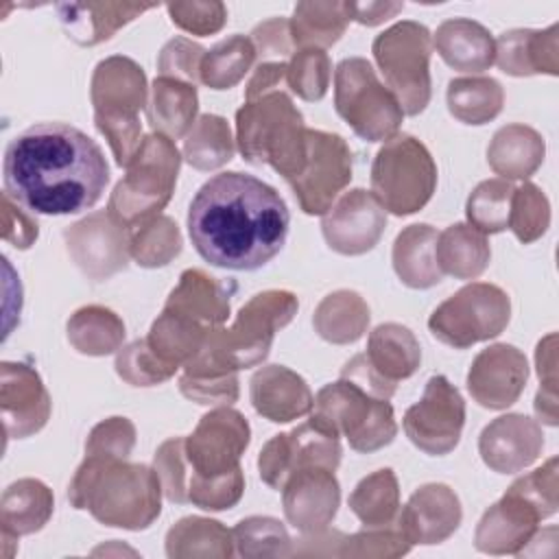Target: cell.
<instances>
[{
	"instance_id": "obj_6",
	"label": "cell",
	"mask_w": 559,
	"mask_h": 559,
	"mask_svg": "<svg viewBox=\"0 0 559 559\" xmlns=\"http://www.w3.org/2000/svg\"><path fill=\"white\" fill-rule=\"evenodd\" d=\"M148 96L146 74L131 57L111 55L96 63L90 81L94 122L120 168H127L142 144L140 111L146 109Z\"/></svg>"
},
{
	"instance_id": "obj_45",
	"label": "cell",
	"mask_w": 559,
	"mask_h": 559,
	"mask_svg": "<svg viewBox=\"0 0 559 559\" xmlns=\"http://www.w3.org/2000/svg\"><path fill=\"white\" fill-rule=\"evenodd\" d=\"M181 231L166 214H155L129 227L131 258L144 269L166 266L181 253Z\"/></svg>"
},
{
	"instance_id": "obj_22",
	"label": "cell",
	"mask_w": 559,
	"mask_h": 559,
	"mask_svg": "<svg viewBox=\"0 0 559 559\" xmlns=\"http://www.w3.org/2000/svg\"><path fill=\"white\" fill-rule=\"evenodd\" d=\"M282 504L288 524L310 535L328 528L341 504V487L334 469L304 467L282 487Z\"/></svg>"
},
{
	"instance_id": "obj_26",
	"label": "cell",
	"mask_w": 559,
	"mask_h": 559,
	"mask_svg": "<svg viewBox=\"0 0 559 559\" xmlns=\"http://www.w3.org/2000/svg\"><path fill=\"white\" fill-rule=\"evenodd\" d=\"M498 68L511 76L559 74V24L544 31L511 28L496 39Z\"/></svg>"
},
{
	"instance_id": "obj_9",
	"label": "cell",
	"mask_w": 559,
	"mask_h": 559,
	"mask_svg": "<svg viewBox=\"0 0 559 559\" xmlns=\"http://www.w3.org/2000/svg\"><path fill=\"white\" fill-rule=\"evenodd\" d=\"M384 85L395 94L404 116H417L430 103V31L413 20H402L380 33L371 44Z\"/></svg>"
},
{
	"instance_id": "obj_14",
	"label": "cell",
	"mask_w": 559,
	"mask_h": 559,
	"mask_svg": "<svg viewBox=\"0 0 559 559\" xmlns=\"http://www.w3.org/2000/svg\"><path fill=\"white\" fill-rule=\"evenodd\" d=\"M306 166L299 177L288 181V186L306 214L323 216L352 181L354 157L338 133L321 129L306 131Z\"/></svg>"
},
{
	"instance_id": "obj_8",
	"label": "cell",
	"mask_w": 559,
	"mask_h": 559,
	"mask_svg": "<svg viewBox=\"0 0 559 559\" xmlns=\"http://www.w3.org/2000/svg\"><path fill=\"white\" fill-rule=\"evenodd\" d=\"M437 188V164L430 151L413 135L386 140L371 164V194L395 216L419 212Z\"/></svg>"
},
{
	"instance_id": "obj_57",
	"label": "cell",
	"mask_w": 559,
	"mask_h": 559,
	"mask_svg": "<svg viewBox=\"0 0 559 559\" xmlns=\"http://www.w3.org/2000/svg\"><path fill=\"white\" fill-rule=\"evenodd\" d=\"M183 397L203 406H231L238 400V373L221 378H194L183 373L179 378Z\"/></svg>"
},
{
	"instance_id": "obj_43",
	"label": "cell",
	"mask_w": 559,
	"mask_h": 559,
	"mask_svg": "<svg viewBox=\"0 0 559 559\" xmlns=\"http://www.w3.org/2000/svg\"><path fill=\"white\" fill-rule=\"evenodd\" d=\"M347 504L362 526H382L395 522L400 511L397 476L389 467L371 472L354 487Z\"/></svg>"
},
{
	"instance_id": "obj_24",
	"label": "cell",
	"mask_w": 559,
	"mask_h": 559,
	"mask_svg": "<svg viewBox=\"0 0 559 559\" xmlns=\"http://www.w3.org/2000/svg\"><path fill=\"white\" fill-rule=\"evenodd\" d=\"M461 520V500L454 489L443 483H428L415 489L395 518L411 546L445 542L459 528Z\"/></svg>"
},
{
	"instance_id": "obj_62",
	"label": "cell",
	"mask_w": 559,
	"mask_h": 559,
	"mask_svg": "<svg viewBox=\"0 0 559 559\" xmlns=\"http://www.w3.org/2000/svg\"><path fill=\"white\" fill-rule=\"evenodd\" d=\"M404 9V2H345V11L349 22H358L362 26H378Z\"/></svg>"
},
{
	"instance_id": "obj_48",
	"label": "cell",
	"mask_w": 559,
	"mask_h": 559,
	"mask_svg": "<svg viewBox=\"0 0 559 559\" xmlns=\"http://www.w3.org/2000/svg\"><path fill=\"white\" fill-rule=\"evenodd\" d=\"M186 502L203 509V511H225L240 502L245 491V474L242 467H236L221 476H199L186 465Z\"/></svg>"
},
{
	"instance_id": "obj_3",
	"label": "cell",
	"mask_w": 559,
	"mask_h": 559,
	"mask_svg": "<svg viewBox=\"0 0 559 559\" xmlns=\"http://www.w3.org/2000/svg\"><path fill=\"white\" fill-rule=\"evenodd\" d=\"M162 483L153 467L85 454L76 467L68 500L79 511H90L105 526L144 531L162 513Z\"/></svg>"
},
{
	"instance_id": "obj_37",
	"label": "cell",
	"mask_w": 559,
	"mask_h": 559,
	"mask_svg": "<svg viewBox=\"0 0 559 559\" xmlns=\"http://www.w3.org/2000/svg\"><path fill=\"white\" fill-rule=\"evenodd\" d=\"M437 264L456 280H476L491 260L487 236L469 223H454L437 236Z\"/></svg>"
},
{
	"instance_id": "obj_39",
	"label": "cell",
	"mask_w": 559,
	"mask_h": 559,
	"mask_svg": "<svg viewBox=\"0 0 559 559\" xmlns=\"http://www.w3.org/2000/svg\"><path fill=\"white\" fill-rule=\"evenodd\" d=\"M349 24L345 2H319L306 0L297 2L293 17L288 20L290 37L295 48H330L341 39Z\"/></svg>"
},
{
	"instance_id": "obj_55",
	"label": "cell",
	"mask_w": 559,
	"mask_h": 559,
	"mask_svg": "<svg viewBox=\"0 0 559 559\" xmlns=\"http://www.w3.org/2000/svg\"><path fill=\"white\" fill-rule=\"evenodd\" d=\"M205 48L188 37H173L164 44L157 57L159 76H173L188 83H201L199 70L203 61Z\"/></svg>"
},
{
	"instance_id": "obj_23",
	"label": "cell",
	"mask_w": 559,
	"mask_h": 559,
	"mask_svg": "<svg viewBox=\"0 0 559 559\" xmlns=\"http://www.w3.org/2000/svg\"><path fill=\"white\" fill-rule=\"evenodd\" d=\"M542 448V426L524 413H507L491 419L478 437L483 463L498 474L522 472L539 459Z\"/></svg>"
},
{
	"instance_id": "obj_38",
	"label": "cell",
	"mask_w": 559,
	"mask_h": 559,
	"mask_svg": "<svg viewBox=\"0 0 559 559\" xmlns=\"http://www.w3.org/2000/svg\"><path fill=\"white\" fill-rule=\"evenodd\" d=\"M70 345L83 356H107L122 347L124 323L122 319L98 304L74 310L66 323Z\"/></svg>"
},
{
	"instance_id": "obj_29",
	"label": "cell",
	"mask_w": 559,
	"mask_h": 559,
	"mask_svg": "<svg viewBox=\"0 0 559 559\" xmlns=\"http://www.w3.org/2000/svg\"><path fill=\"white\" fill-rule=\"evenodd\" d=\"M432 48L450 68L469 74L489 70L496 59V39L480 22L469 17L441 22L432 35Z\"/></svg>"
},
{
	"instance_id": "obj_18",
	"label": "cell",
	"mask_w": 559,
	"mask_h": 559,
	"mask_svg": "<svg viewBox=\"0 0 559 559\" xmlns=\"http://www.w3.org/2000/svg\"><path fill=\"white\" fill-rule=\"evenodd\" d=\"M63 240L74 264L94 282L109 280L127 269L129 227H124L107 210L87 214L63 229Z\"/></svg>"
},
{
	"instance_id": "obj_19",
	"label": "cell",
	"mask_w": 559,
	"mask_h": 559,
	"mask_svg": "<svg viewBox=\"0 0 559 559\" xmlns=\"http://www.w3.org/2000/svg\"><path fill=\"white\" fill-rule=\"evenodd\" d=\"M384 207L362 188L343 192L321 221L328 247L341 255H362L371 251L384 234Z\"/></svg>"
},
{
	"instance_id": "obj_47",
	"label": "cell",
	"mask_w": 559,
	"mask_h": 559,
	"mask_svg": "<svg viewBox=\"0 0 559 559\" xmlns=\"http://www.w3.org/2000/svg\"><path fill=\"white\" fill-rule=\"evenodd\" d=\"M236 552L245 559L258 557H290L293 539L284 524L269 515H251L240 520L234 531Z\"/></svg>"
},
{
	"instance_id": "obj_11",
	"label": "cell",
	"mask_w": 559,
	"mask_h": 559,
	"mask_svg": "<svg viewBox=\"0 0 559 559\" xmlns=\"http://www.w3.org/2000/svg\"><path fill=\"white\" fill-rule=\"evenodd\" d=\"M509 319V295L496 284L472 282L432 310L428 330L437 341L454 349H465L502 334Z\"/></svg>"
},
{
	"instance_id": "obj_50",
	"label": "cell",
	"mask_w": 559,
	"mask_h": 559,
	"mask_svg": "<svg viewBox=\"0 0 559 559\" xmlns=\"http://www.w3.org/2000/svg\"><path fill=\"white\" fill-rule=\"evenodd\" d=\"M550 225V203L546 194L531 181H524L513 190L509 229L522 245L535 242L546 234Z\"/></svg>"
},
{
	"instance_id": "obj_58",
	"label": "cell",
	"mask_w": 559,
	"mask_h": 559,
	"mask_svg": "<svg viewBox=\"0 0 559 559\" xmlns=\"http://www.w3.org/2000/svg\"><path fill=\"white\" fill-rule=\"evenodd\" d=\"M251 41L255 48V57H260V63L264 61H286V57L293 55V37L288 20L284 17H271L260 22L251 31Z\"/></svg>"
},
{
	"instance_id": "obj_25",
	"label": "cell",
	"mask_w": 559,
	"mask_h": 559,
	"mask_svg": "<svg viewBox=\"0 0 559 559\" xmlns=\"http://www.w3.org/2000/svg\"><path fill=\"white\" fill-rule=\"evenodd\" d=\"M249 397L258 415L273 424H288L312 413L314 395L308 382L284 365L260 367L249 382Z\"/></svg>"
},
{
	"instance_id": "obj_32",
	"label": "cell",
	"mask_w": 559,
	"mask_h": 559,
	"mask_svg": "<svg viewBox=\"0 0 559 559\" xmlns=\"http://www.w3.org/2000/svg\"><path fill=\"white\" fill-rule=\"evenodd\" d=\"M437 229L428 223L404 227L393 242V271L408 288H432L441 282L443 273L437 264Z\"/></svg>"
},
{
	"instance_id": "obj_40",
	"label": "cell",
	"mask_w": 559,
	"mask_h": 559,
	"mask_svg": "<svg viewBox=\"0 0 559 559\" xmlns=\"http://www.w3.org/2000/svg\"><path fill=\"white\" fill-rule=\"evenodd\" d=\"M448 111L463 124H485L504 105V90L491 76H461L448 83Z\"/></svg>"
},
{
	"instance_id": "obj_2",
	"label": "cell",
	"mask_w": 559,
	"mask_h": 559,
	"mask_svg": "<svg viewBox=\"0 0 559 559\" xmlns=\"http://www.w3.org/2000/svg\"><path fill=\"white\" fill-rule=\"evenodd\" d=\"M2 179L4 192L33 214H79L103 197L109 164L81 129L39 122L9 142Z\"/></svg>"
},
{
	"instance_id": "obj_41",
	"label": "cell",
	"mask_w": 559,
	"mask_h": 559,
	"mask_svg": "<svg viewBox=\"0 0 559 559\" xmlns=\"http://www.w3.org/2000/svg\"><path fill=\"white\" fill-rule=\"evenodd\" d=\"M236 151V138L223 116L203 114L183 138V159L197 170H216L225 166Z\"/></svg>"
},
{
	"instance_id": "obj_34",
	"label": "cell",
	"mask_w": 559,
	"mask_h": 559,
	"mask_svg": "<svg viewBox=\"0 0 559 559\" xmlns=\"http://www.w3.org/2000/svg\"><path fill=\"white\" fill-rule=\"evenodd\" d=\"M365 356L378 373L397 384L419 369L421 347L406 325L389 321L369 332Z\"/></svg>"
},
{
	"instance_id": "obj_44",
	"label": "cell",
	"mask_w": 559,
	"mask_h": 559,
	"mask_svg": "<svg viewBox=\"0 0 559 559\" xmlns=\"http://www.w3.org/2000/svg\"><path fill=\"white\" fill-rule=\"evenodd\" d=\"M207 330L210 328L188 317L162 310V314L153 321L146 341L162 360L183 367L201 349Z\"/></svg>"
},
{
	"instance_id": "obj_13",
	"label": "cell",
	"mask_w": 559,
	"mask_h": 559,
	"mask_svg": "<svg viewBox=\"0 0 559 559\" xmlns=\"http://www.w3.org/2000/svg\"><path fill=\"white\" fill-rule=\"evenodd\" d=\"M341 435L321 417L310 415L288 432L271 437L258 456L260 478L271 489H282L290 474L304 467L336 469L341 463Z\"/></svg>"
},
{
	"instance_id": "obj_54",
	"label": "cell",
	"mask_w": 559,
	"mask_h": 559,
	"mask_svg": "<svg viewBox=\"0 0 559 559\" xmlns=\"http://www.w3.org/2000/svg\"><path fill=\"white\" fill-rule=\"evenodd\" d=\"M168 17L175 26L190 35H214L227 22V7L223 2H168Z\"/></svg>"
},
{
	"instance_id": "obj_31",
	"label": "cell",
	"mask_w": 559,
	"mask_h": 559,
	"mask_svg": "<svg viewBox=\"0 0 559 559\" xmlns=\"http://www.w3.org/2000/svg\"><path fill=\"white\" fill-rule=\"evenodd\" d=\"M544 155V138L533 127L520 122L500 127L487 146L489 168L507 181L528 179L542 166Z\"/></svg>"
},
{
	"instance_id": "obj_49",
	"label": "cell",
	"mask_w": 559,
	"mask_h": 559,
	"mask_svg": "<svg viewBox=\"0 0 559 559\" xmlns=\"http://www.w3.org/2000/svg\"><path fill=\"white\" fill-rule=\"evenodd\" d=\"M332 63L321 48H299L290 55L286 68V85L301 100H321L330 87Z\"/></svg>"
},
{
	"instance_id": "obj_30",
	"label": "cell",
	"mask_w": 559,
	"mask_h": 559,
	"mask_svg": "<svg viewBox=\"0 0 559 559\" xmlns=\"http://www.w3.org/2000/svg\"><path fill=\"white\" fill-rule=\"evenodd\" d=\"M197 85L173 76H155L146 105V120L155 133L170 140L186 138L197 122Z\"/></svg>"
},
{
	"instance_id": "obj_21",
	"label": "cell",
	"mask_w": 559,
	"mask_h": 559,
	"mask_svg": "<svg viewBox=\"0 0 559 559\" xmlns=\"http://www.w3.org/2000/svg\"><path fill=\"white\" fill-rule=\"evenodd\" d=\"M0 411L9 439H26L48 424L52 402L37 369L11 360L0 365Z\"/></svg>"
},
{
	"instance_id": "obj_10",
	"label": "cell",
	"mask_w": 559,
	"mask_h": 559,
	"mask_svg": "<svg viewBox=\"0 0 559 559\" xmlns=\"http://www.w3.org/2000/svg\"><path fill=\"white\" fill-rule=\"evenodd\" d=\"M334 107L352 131L367 142L391 140L404 120L395 94L380 83L371 63L362 57H347L336 66Z\"/></svg>"
},
{
	"instance_id": "obj_35",
	"label": "cell",
	"mask_w": 559,
	"mask_h": 559,
	"mask_svg": "<svg viewBox=\"0 0 559 559\" xmlns=\"http://www.w3.org/2000/svg\"><path fill=\"white\" fill-rule=\"evenodd\" d=\"M369 306L356 290H334L325 295L312 314L314 332L334 345L356 343L369 328Z\"/></svg>"
},
{
	"instance_id": "obj_56",
	"label": "cell",
	"mask_w": 559,
	"mask_h": 559,
	"mask_svg": "<svg viewBox=\"0 0 559 559\" xmlns=\"http://www.w3.org/2000/svg\"><path fill=\"white\" fill-rule=\"evenodd\" d=\"M153 469L162 483V491L170 502L186 504V454H183V437L166 439L153 459Z\"/></svg>"
},
{
	"instance_id": "obj_61",
	"label": "cell",
	"mask_w": 559,
	"mask_h": 559,
	"mask_svg": "<svg viewBox=\"0 0 559 559\" xmlns=\"http://www.w3.org/2000/svg\"><path fill=\"white\" fill-rule=\"evenodd\" d=\"M288 61H264L258 63L249 83L245 85V100H255L269 92H277L286 83Z\"/></svg>"
},
{
	"instance_id": "obj_59",
	"label": "cell",
	"mask_w": 559,
	"mask_h": 559,
	"mask_svg": "<svg viewBox=\"0 0 559 559\" xmlns=\"http://www.w3.org/2000/svg\"><path fill=\"white\" fill-rule=\"evenodd\" d=\"M39 236V225L26 207L2 194V238L17 249H28Z\"/></svg>"
},
{
	"instance_id": "obj_4",
	"label": "cell",
	"mask_w": 559,
	"mask_h": 559,
	"mask_svg": "<svg viewBox=\"0 0 559 559\" xmlns=\"http://www.w3.org/2000/svg\"><path fill=\"white\" fill-rule=\"evenodd\" d=\"M297 295L282 288L255 293L229 328H210L201 349L183 365L194 378H221L260 365L273 345L275 332L297 314Z\"/></svg>"
},
{
	"instance_id": "obj_60",
	"label": "cell",
	"mask_w": 559,
	"mask_h": 559,
	"mask_svg": "<svg viewBox=\"0 0 559 559\" xmlns=\"http://www.w3.org/2000/svg\"><path fill=\"white\" fill-rule=\"evenodd\" d=\"M341 380L352 382L354 386L378 400H391L395 393V382L378 373L365 354H356L352 360L345 362V367L341 369Z\"/></svg>"
},
{
	"instance_id": "obj_52",
	"label": "cell",
	"mask_w": 559,
	"mask_h": 559,
	"mask_svg": "<svg viewBox=\"0 0 559 559\" xmlns=\"http://www.w3.org/2000/svg\"><path fill=\"white\" fill-rule=\"evenodd\" d=\"M557 334L550 332L537 343L535 365L539 376V391L535 395V415L537 421L546 426H557Z\"/></svg>"
},
{
	"instance_id": "obj_12",
	"label": "cell",
	"mask_w": 559,
	"mask_h": 559,
	"mask_svg": "<svg viewBox=\"0 0 559 559\" xmlns=\"http://www.w3.org/2000/svg\"><path fill=\"white\" fill-rule=\"evenodd\" d=\"M312 415L328 421L356 452H376L397 435L395 413L389 400H378L347 380H336L319 389Z\"/></svg>"
},
{
	"instance_id": "obj_7",
	"label": "cell",
	"mask_w": 559,
	"mask_h": 559,
	"mask_svg": "<svg viewBox=\"0 0 559 559\" xmlns=\"http://www.w3.org/2000/svg\"><path fill=\"white\" fill-rule=\"evenodd\" d=\"M181 153L175 142L162 133H146L140 148L116 183L107 212L124 227H133L166 207L175 192Z\"/></svg>"
},
{
	"instance_id": "obj_33",
	"label": "cell",
	"mask_w": 559,
	"mask_h": 559,
	"mask_svg": "<svg viewBox=\"0 0 559 559\" xmlns=\"http://www.w3.org/2000/svg\"><path fill=\"white\" fill-rule=\"evenodd\" d=\"M55 511V498L46 483L20 478L11 483L0 498V528L7 535L22 537L41 531Z\"/></svg>"
},
{
	"instance_id": "obj_28",
	"label": "cell",
	"mask_w": 559,
	"mask_h": 559,
	"mask_svg": "<svg viewBox=\"0 0 559 559\" xmlns=\"http://www.w3.org/2000/svg\"><path fill=\"white\" fill-rule=\"evenodd\" d=\"M231 290L225 282L201 269H186L179 284L170 290L164 310L188 317L205 328H218L229 319Z\"/></svg>"
},
{
	"instance_id": "obj_16",
	"label": "cell",
	"mask_w": 559,
	"mask_h": 559,
	"mask_svg": "<svg viewBox=\"0 0 559 559\" xmlns=\"http://www.w3.org/2000/svg\"><path fill=\"white\" fill-rule=\"evenodd\" d=\"M402 426L415 448L432 456H443L461 441L465 400L445 376H430L421 400L404 413Z\"/></svg>"
},
{
	"instance_id": "obj_46",
	"label": "cell",
	"mask_w": 559,
	"mask_h": 559,
	"mask_svg": "<svg viewBox=\"0 0 559 559\" xmlns=\"http://www.w3.org/2000/svg\"><path fill=\"white\" fill-rule=\"evenodd\" d=\"M515 186L507 179L493 177L480 181L467 197L465 216L467 223L480 234H500L509 229L511 197Z\"/></svg>"
},
{
	"instance_id": "obj_51",
	"label": "cell",
	"mask_w": 559,
	"mask_h": 559,
	"mask_svg": "<svg viewBox=\"0 0 559 559\" xmlns=\"http://www.w3.org/2000/svg\"><path fill=\"white\" fill-rule=\"evenodd\" d=\"M116 373L131 386H153L162 384L168 378L175 376L179 369L177 365H170L162 360L148 345L146 338H138L116 354Z\"/></svg>"
},
{
	"instance_id": "obj_15",
	"label": "cell",
	"mask_w": 559,
	"mask_h": 559,
	"mask_svg": "<svg viewBox=\"0 0 559 559\" xmlns=\"http://www.w3.org/2000/svg\"><path fill=\"white\" fill-rule=\"evenodd\" d=\"M550 515L552 511L522 476L483 513L474 544L487 555H518L537 531V524Z\"/></svg>"
},
{
	"instance_id": "obj_53",
	"label": "cell",
	"mask_w": 559,
	"mask_h": 559,
	"mask_svg": "<svg viewBox=\"0 0 559 559\" xmlns=\"http://www.w3.org/2000/svg\"><path fill=\"white\" fill-rule=\"evenodd\" d=\"M135 445V426L127 417H107L98 421L87 439L85 454L107 456V459H129Z\"/></svg>"
},
{
	"instance_id": "obj_17",
	"label": "cell",
	"mask_w": 559,
	"mask_h": 559,
	"mask_svg": "<svg viewBox=\"0 0 559 559\" xmlns=\"http://www.w3.org/2000/svg\"><path fill=\"white\" fill-rule=\"evenodd\" d=\"M251 441L247 417L231 406H216L205 413L192 435L183 437V454L190 472L221 476L240 467V456Z\"/></svg>"
},
{
	"instance_id": "obj_42",
	"label": "cell",
	"mask_w": 559,
	"mask_h": 559,
	"mask_svg": "<svg viewBox=\"0 0 559 559\" xmlns=\"http://www.w3.org/2000/svg\"><path fill=\"white\" fill-rule=\"evenodd\" d=\"M255 61V48L247 35H229L205 50L199 81L210 90H229L238 85Z\"/></svg>"
},
{
	"instance_id": "obj_20",
	"label": "cell",
	"mask_w": 559,
	"mask_h": 559,
	"mask_svg": "<svg viewBox=\"0 0 559 559\" xmlns=\"http://www.w3.org/2000/svg\"><path fill=\"white\" fill-rule=\"evenodd\" d=\"M528 380V362L522 349L496 343L476 354L467 371V391L483 408L502 411L518 402Z\"/></svg>"
},
{
	"instance_id": "obj_5",
	"label": "cell",
	"mask_w": 559,
	"mask_h": 559,
	"mask_svg": "<svg viewBox=\"0 0 559 559\" xmlns=\"http://www.w3.org/2000/svg\"><path fill=\"white\" fill-rule=\"evenodd\" d=\"M301 111L282 90L245 100L236 111V146L245 162L269 164L286 181L301 175L308 146Z\"/></svg>"
},
{
	"instance_id": "obj_27",
	"label": "cell",
	"mask_w": 559,
	"mask_h": 559,
	"mask_svg": "<svg viewBox=\"0 0 559 559\" xmlns=\"http://www.w3.org/2000/svg\"><path fill=\"white\" fill-rule=\"evenodd\" d=\"M157 4H131V2H61L57 4L59 22L66 35L79 46H96L107 41L124 24L140 17L144 11Z\"/></svg>"
},
{
	"instance_id": "obj_1",
	"label": "cell",
	"mask_w": 559,
	"mask_h": 559,
	"mask_svg": "<svg viewBox=\"0 0 559 559\" xmlns=\"http://www.w3.org/2000/svg\"><path fill=\"white\" fill-rule=\"evenodd\" d=\"M186 223L205 262L229 271H255L282 251L290 214L273 186L227 170L197 190Z\"/></svg>"
},
{
	"instance_id": "obj_36",
	"label": "cell",
	"mask_w": 559,
	"mask_h": 559,
	"mask_svg": "<svg viewBox=\"0 0 559 559\" xmlns=\"http://www.w3.org/2000/svg\"><path fill=\"white\" fill-rule=\"evenodd\" d=\"M234 550V535L218 520L188 515L166 533V555L170 559H227Z\"/></svg>"
}]
</instances>
